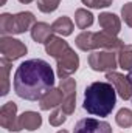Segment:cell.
I'll return each instance as SVG.
<instances>
[{
  "label": "cell",
  "mask_w": 132,
  "mask_h": 133,
  "mask_svg": "<svg viewBox=\"0 0 132 133\" xmlns=\"http://www.w3.org/2000/svg\"><path fill=\"white\" fill-rule=\"evenodd\" d=\"M55 87V71L42 59L22 62L14 73V91L25 101H39Z\"/></svg>",
  "instance_id": "obj_1"
},
{
  "label": "cell",
  "mask_w": 132,
  "mask_h": 133,
  "mask_svg": "<svg viewBox=\"0 0 132 133\" xmlns=\"http://www.w3.org/2000/svg\"><path fill=\"white\" fill-rule=\"evenodd\" d=\"M117 104V90L110 82H92L84 90L82 108L99 118H106L112 113Z\"/></svg>",
  "instance_id": "obj_2"
},
{
  "label": "cell",
  "mask_w": 132,
  "mask_h": 133,
  "mask_svg": "<svg viewBox=\"0 0 132 133\" xmlns=\"http://www.w3.org/2000/svg\"><path fill=\"white\" fill-rule=\"evenodd\" d=\"M76 46L81 51H92V50H109V51H115L120 50L124 42L121 39H118L117 36L106 33V31H98V33H92V31H82L81 34L76 36L75 39Z\"/></svg>",
  "instance_id": "obj_3"
},
{
  "label": "cell",
  "mask_w": 132,
  "mask_h": 133,
  "mask_svg": "<svg viewBox=\"0 0 132 133\" xmlns=\"http://www.w3.org/2000/svg\"><path fill=\"white\" fill-rule=\"evenodd\" d=\"M36 25V17L30 11H22L17 14L2 12L0 14V34L2 36H13V34H23L31 31Z\"/></svg>",
  "instance_id": "obj_4"
},
{
  "label": "cell",
  "mask_w": 132,
  "mask_h": 133,
  "mask_svg": "<svg viewBox=\"0 0 132 133\" xmlns=\"http://www.w3.org/2000/svg\"><path fill=\"white\" fill-rule=\"evenodd\" d=\"M89 65L93 71H113L118 66V54L115 51H92L89 54Z\"/></svg>",
  "instance_id": "obj_5"
},
{
  "label": "cell",
  "mask_w": 132,
  "mask_h": 133,
  "mask_svg": "<svg viewBox=\"0 0 132 133\" xmlns=\"http://www.w3.org/2000/svg\"><path fill=\"white\" fill-rule=\"evenodd\" d=\"M28 48L27 45L19 40V39H14L13 36H2L0 37V53H2V57L14 62L20 57H23L27 54Z\"/></svg>",
  "instance_id": "obj_6"
},
{
  "label": "cell",
  "mask_w": 132,
  "mask_h": 133,
  "mask_svg": "<svg viewBox=\"0 0 132 133\" xmlns=\"http://www.w3.org/2000/svg\"><path fill=\"white\" fill-rule=\"evenodd\" d=\"M56 64H58V76H59V79H65V77H70L73 73L78 71L79 57L75 53V50L71 46H68L64 53H61L56 57Z\"/></svg>",
  "instance_id": "obj_7"
},
{
  "label": "cell",
  "mask_w": 132,
  "mask_h": 133,
  "mask_svg": "<svg viewBox=\"0 0 132 133\" xmlns=\"http://www.w3.org/2000/svg\"><path fill=\"white\" fill-rule=\"evenodd\" d=\"M106 79H107V82H110L113 85V88L117 90V95L123 101L132 99V81L129 79V76H124L113 70V71L106 73Z\"/></svg>",
  "instance_id": "obj_8"
},
{
  "label": "cell",
  "mask_w": 132,
  "mask_h": 133,
  "mask_svg": "<svg viewBox=\"0 0 132 133\" xmlns=\"http://www.w3.org/2000/svg\"><path fill=\"white\" fill-rule=\"evenodd\" d=\"M0 125L8 132H19V116H17V104L9 101L0 108Z\"/></svg>",
  "instance_id": "obj_9"
},
{
  "label": "cell",
  "mask_w": 132,
  "mask_h": 133,
  "mask_svg": "<svg viewBox=\"0 0 132 133\" xmlns=\"http://www.w3.org/2000/svg\"><path fill=\"white\" fill-rule=\"evenodd\" d=\"M73 133H112V127L106 121H99L95 118H84L76 122Z\"/></svg>",
  "instance_id": "obj_10"
},
{
  "label": "cell",
  "mask_w": 132,
  "mask_h": 133,
  "mask_svg": "<svg viewBox=\"0 0 132 133\" xmlns=\"http://www.w3.org/2000/svg\"><path fill=\"white\" fill-rule=\"evenodd\" d=\"M62 102H64V93H62V90L59 87L58 88L53 87L51 90H48L39 99V107H40V110L48 111V110H55V108L61 107Z\"/></svg>",
  "instance_id": "obj_11"
},
{
  "label": "cell",
  "mask_w": 132,
  "mask_h": 133,
  "mask_svg": "<svg viewBox=\"0 0 132 133\" xmlns=\"http://www.w3.org/2000/svg\"><path fill=\"white\" fill-rule=\"evenodd\" d=\"M98 22L103 31L112 34V36H118L121 31V20L113 12H101L98 17Z\"/></svg>",
  "instance_id": "obj_12"
},
{
  "label": "cell",
  "mask_w": 132,
  "mask_h": 133,
  "mask_svg": "<svg viewBox=\"0 0 132 133\" xmlns=\"http://www.w3.org/2000/svg\"><path fill=\"white\" fill-rule=\"evenodd\" d=\"M40 125H42V116L37 111L28 110V111H23L19 116V127H20V130L34 132V130L40 129Z\"/></svg>",
  "instance_id": "obj_13"
},
{
  "label": "cell",
  "mask_w": 132,
  "mask_h": 133,
  "mask_svg": "<svg viewBox=\"0 0 132 133\" xmlns=\"http://www.w3.org/2000/svg\"><path fill=\"white\" fill-rule=\"evenodd\" d=\"M44 46H45V53H47L48 56H51V57L56 59L61 53L65 51L70 45H68V42L64 40L61 36L53 34V36H50V37L47 39V42L44 43Z\"/></svg>",
  "instance_id": "obj_14"
},
{
  "label": "cell",
  "mask_w": 132,
  "mask_h": 133,
  "mask_svg": "<svg viewBox=\"0 0 132 133\" xmlns=\"http://www.w3.org/2000/svg\"><path fill=\"white\" fill-rule=\"evenodd\" d=\"M30 33H31V39H33L34 42L45 43L47 39L50 36H53V28H51V25H48L45 22H36V25L31 28Z\"/></svg>",
  "instance_id": "obj_15"
},
{
  "label": "cell",
  "mask_w": 132,
  "mask_h": 133,
  "mask_svg": "<svg viewBox=\"0 0 132 133\" xmlns=\"http://www.w3.org/2000/svg\"><path fill=\"white\" fill-rule=\"evenodd\" d=\"M51 28H53V33L61 36V37H67L73 33L75 30V23L71 22L70 17L62 16V17H58L53 23H51Z\"/></svg>",
  "instance_id": "obj_16"
},
{
  "label": "cell",
  "mask_w": 132,
  "mask_h": 133,
  "mask_svg": "<svg viewBox=\"0 0 132 133\" xmlns=\"http://www.w3.org/2000/svg\"><path fill=\"white\" fill-rule=\"evenodd\" d=\"M75 23L79 30L86 31L87 28H90L93 25V14L90 11H87L86 8H78L75 11Z\"/></svg>",
  "instance_id": "obj_17"
},
{
  "label": "cell",
  "mask_w": 132,
  "mask_h": 133,
  "mask_svg": "<svg viewBox=\"0 0 132 133\" xmlns=\"http://www.w3.org/2000/svg\"><path fill=\"white\" fill-rule=\"evenodd\" d=\"M9 71H11V61L2 57L0 59V77H2L0 95L2 96H6L9 93Z\"/></svg>",
  "instance_id": "obj_18"
},
{
  "label": "cell",
  "mask_w": 132,
  "mask_h": 133,
  "mask_svg": "<svg viewBox=\"0 0 132 133\" xmlns=\"http://www.w3.org/2000/svg\"><path fill=\"white\" fill-rule=\"evenodd\" d=\"M117 54H118V66L124 71H129L132 68V43L123 45Z\"/></svg>",
  "instance_id": "obj_19"
},
{
  "label": "cell",
  "mask_w": 132,
  "mask_h": 133,
  "mask_svg": "<svg viewBox=\"0 0 132 133\" xmlns=\"http://www.w3.org/2000/svg\"><path fill=\"white\" fill-rule=\"evenodd\" d=\"M115 122L121 127V129H129L132 127V110L131 108H120L117 111L115 116Z\"/></svg>",
  "instance_id": "obj_20"
},
{
  "label": "cell",
  "mask_w": 132,
  "mask_h": 133,
  "mask_svg": "<svg viewBox=\"0 0 132 133\" xmlns=\"http://www.w3.org/2000/svg\"><path fill=\"white\" fill-rule=\"evenodd\" d=\"M67 116H68V115H67L65 111H64L61 107H58V108H55V110L50 113L48 122H50V125H53V127H59V125H62L67 121Z\"/></svg>",
  "instance_id": "obj_21"
},
{
  "label": "cell",
  "mask_w": 132,
  "mask_h": 133,
  "mask_svg": "<svg viewBox=\"0 0 132 133\" xmlns=\"http://www.w3.org/2000/svg\"><path fill=\"white\" fill-rule=\"evenodd\" d=\"M59 88L64 93V98H70V96H76V81L71 77H65L61 79L59 82Z\"/></svg>",
  "instance_id": "obj_22"
},
{
  "label": "cell",
  "mask_w": 132,
  "mask_h": 133,
  "mask_svg": "<svg viewBox=\"0 0 132 133\" xmlns=\"http://www.w3.org/2000/svg\"><path fill=\"white\" fill-rule=\"evenodd\" d=\"M59 3H61V0H37V8L40 12L50 14L59 8Z\"/></svg>",
  "instance_id": "obj_23"
},
{
  "label": "cell",
  "mask_w": 132,
  "mask_h": 133,
  "mask_svg": "<svg viewBox=\"0 0 132 133\" xmlns=\"http://www.w3.org/2000/svg\"><path fill=\"white\" fill-rule=\"evenodd\" d=\"M121 19L124 20V23L132 28V2H128L123 5L121 8Z\"/></svg>",
  "instance_id": "obj_24"
},
{
  "label": "cell",
  "mask_w": 132,
  "mask_h": 133,
  "mask_svg": "<svg viewBox=\"0 0 132 133\" xmlns=\"http://www.w3.org/2000/svg\"><path fill=\"white\" fill-rule=\"evenodd\" d=\"M82 5H86L87 8H93V9H99V8H107L112 5L113 0H81Z\"/></svg>",
  "instance_id": "obj_25"
},
{
  "label": "cell",
  "mask_w": 132,
  "mask_h": 133,
  "mask_svg": "<svg viewBox=\"0 0 132 133\" xmlns=\"http://www.w3.org/2000/svg\"><path fill=\"white\" fill-rule=\"evenodd\" d=\"M20 3H23V5H28V3H31V2H34V0H19Z\"/></svg>",
  "instance_id": "obj_26"
},
{
  "label": "cell",
  "mask_w": 132,
  "mask_h": 133,
  "mask_svg": "<svg viewBox=\"0 0 132 133\" xmlns=\"http://www.w3.org/2000/svg\"><path fill=\"white\" fill-rule=\"evenodd\" d=\"M128 76H129V79H131V81H132V68H131V70H129V74H128Z\"/></svg>",
  "instance_id": "obj_27"
},
{
  "label": "cell",
  "mask_w": 132,
  "mask_h": 133,
  "mask_svg": "<svg viewBox=\"0 0 132 133\" xmlns=\"http://www.w3.org/2000/svg\"><path fill=\"white\" fill-rule=\"evenodd\" d=\"M3 5H6V0H2L0 2V6H3Z\"/></svg>",
  "instance_id": "obj_28"
},
{
  "label": "cell",
  "mask_w": 132,
  "mask_h": 133,
  "mask_svg": "<svg viewBox=\"0 0 132 133\" xmlns=\"http://www.w3.org/2000/svg\"><path fill=\"white\" fill-rule=\"evenodd\" d=\"M56 133H68L67 130H59V132H56Z\"/></svg>",
  "instance_id": "obj_29"
}]
</instances>
